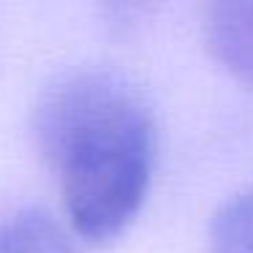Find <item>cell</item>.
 Instances as JSON below:
<instances>
[{
  "instance_id": "obj_1",
  "label": "cell",
  "mask_w": 253,
  "mask_h": 253,
  "mask_svg": "<svg viewBox=\"0 0 253 253\" xmlns=\"http://www.w3.org/2000/svg\"><path fill=\"white\" fill-rule=\"evenodd\" d=\"M33 128L74 229L87 240L120 234L142 210L155 158V126L136 87L109 71L66 74L44 90Z\"/></svg>"
},
{
  "instance_id": "obj_2",
  "label": "cell",
  "mask_w": 253,
  "mask_h": 253,
  "mask_svg": "<svg viewBox=\"0 0 253 253\" xmlns=\"http://www.w3.org/2000/svg\"><path fill=\"white\" fill-rule=\"evenodd\" d=\"M202 33L210 55L240 82L253 84V3H207Z\"/></svg>"
},
{
  "instance_id": "obj_3",
  "label": "cell",
  "mask_w": 253,
  "mask_h": 253,
  "mask_svg": "<svg viewBox=\"0 0 253 253\" xmlns=\"http://www.w3.org/2000/svg\"><path fill=\"white\" fill-rule=\"evenodd\" d=\"M0 253H74V248L49 212L25 207L0 218Z\"/></svg>"
},
{
  "instance_id": "obj_4",
  "label": "cell",
  "mask_w": 253,
  "mask_h": 253,
  "mask_svg": "<svg viewBox=\"0 0 253 253\" xmlns=\"http://www.w3.org/2000/svg\"><path fill=\"white\" fill-rule=\"evenodd\" d=\"M210 253H253V185L229 196L212 215Z\"/></svg>"
}]
</instances>
